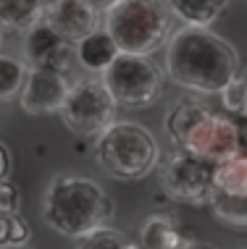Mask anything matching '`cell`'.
<instances>
[{
  "instance_id": "cell-9",
  "label": "cell",
  "mask_w": 247,
  "mask_h": 249,
  "mask_svg": "<svg viewBox=\"0 0 247 249\" xmlns=\"http://www.w3.org/2000/svg\"><path fill=\"white\" fill-rule=\"evenodd\" d=\"M69 79L56 69H32L26 71L21 87V107L32 116H50L58 113L69 95Z\"/></svg>"
},
{
  "instance_id": "cell-1",
  "label": "cell",
  "mask_w": 247,
  "mask_h": 249,
  "mask_svg": "<svg viewBox=\"0 0 247 249\" xmlns=\"http://www.w3.org/2000/svg\"><path fill=\"white\" fill-rule=\"evenodd\" d=\"M239 71L237 50L210 32V26H184L166 48V73L171 82L195 92H221Z\"/></svg>"
},
{
  "instance_id": "cell-12",
  "label": "cell",
  "mask_w": 247,
  "mask_h": 249,
  "mask_svg": "<svg viewBox=\"0 0 247 249\" xmlns=\"http://www.w3.org/2000/svg\"><path fill=\"white\" fill-rule=\"evenodd\" d=\"M76 45H79L76 55H79V60H82L84 69H90V71H105L113 63V58L121 53L105 26L103 29L97 26L95 32H90L87 37H82Z\"/></svg>"
},
{
  "instance_id": "cell-16",
  "label": "cell",
  "mask_w": 247,
  "mask_h": 249,
  "mask_svg": "<svg viewBox=\"0 0 247 249\" xmlns=\"http://www.w3.org/2000/svg\"><path fill=\"white\" fill-rule=\"evenodd\" d=\"M208 202L218 220L237 228H247V189L239 194H208Z\"/></svg>"
},
{
  "instance_id": "cell-17",
  "label": "cell",
  "mask_w": 247,
  "mask_h": 249,
  "mask_svg": "<svg viewBox=\"0 0 247 249\" xmlns=\"http://www.w3.org/2000/svg\"><path fill=\"white\" fill-rule=\"evenodd\" d=\"M24 79H26L24 63H19L16 58L0 55V100L19 95V89L24 87Z\"/></svg>"
},
{
  "instance_id": "cell-26",
  "label": "cell",
  "mask_w": 247,
  "mask_h": 249,
  "mask_svg": "<svg viewBox=\"0 0 247 249\" xmlns=\"http://www.w3.org/2000/svg\"><path fill=\"white\" fill-rule=\"evenodd\" d=\"M0 249H29L26 244H11V247H0Z\"/></svg>"
},
{
  "instance_id": "cell-20",
  "label": "cell",
  "mask_w": 247,
  "mask_h": 249,
  "mask_svg": "<svg viewBox=\"0 0 247 249\" xmlns=\"http://www.w3.org/2000/svg\"><path fill=\"white\" fill-rule=\"evenodd\" d=\"M221 100L224 107L234 116H247V79H231L229 84L221 89Z\"/></svg>"
},
{
  "instance_id": "cell-28",
  "label": "cell",
  "mask_w": 247,
  "mask_h": 249,
  "mask_svg": "<svg viewBox=\"0 0 247 249\" xmlns=\"http://www.w3.org/2000/svg\"><path fill=\"white\" fill-rule=\"evenodd\" d=\"M0 26H3V24H0ZM0 37H3V32H0Z\"/></svg>"
},
{
  "instance_id": "cell-18",
  "label": "cell",
  "mask_w": 247,
  "mask_h": 249,
  "mask_svg": "<svg viewBox=\"0 0 247 249\" xmlns=\"http://www.w3.org/2000/svg\"><path fill=\"white\" fill-rule=\"evenodd\" d=\"M76 249H129V241H126V236L118 233L116 228L97 226V228H92L90 233H84V236L79 239Z\"/></svg>"
},
{
  "instance_id": "cell-4",
  "label": "cell",
  "mask_w": 247,
  "mask_h": 249,
  "mask_svg": "<svg viewBox=\"0 0 247 249\" xmlns=\"http://www.w3.org/2000/svg\"><path fill=\"white\" fill-rule=\"evenodd\" d=\"M97 163L118 181H137L155 168L158 142L139 124H111L97 139Z\"/></svg>"
},
{
  "instance_id": "cell-7",
  "label": "cell",
  "mask_w": 247,
  "mask_h": 249,
  "mask_svg": "<svg viewBox=\"0 0 247 249\" xmlns=\"http://www.w3.org/2000/svg\"><path fill=\"white\" fill-rule=\"evenodd\" d=\"M61 116L74 134H84V137L103 134L113 124L116 100L103 82L90 79V82H82L69 89Z\"/></svg>"
},
{
  "instance_id": "cell-19",
  "label": "cell",
  "mask_w": 247,
  "mask_h": 249,
  "mask_svg": "<svg viewBox=\"0 0 247 249\" xmlns=\"http://www.w3.org/2000/svg\"><path fill=\"white\" fill-rule=\"evenodd\" d=\"M32 236L29 223L16 213H0V247H11V244H26Z\"/></svg>"
},
{
  "instance_id": "cell-11",
  "label": "cell",
  "mask_w": 247,
  "mask_h": 249,
  "mask_svg": "<svg viewBox=\"0 0 247 249\" xmlns=\"http://www.w3.org/2000/svg\"><path fill=\"white\" fill-rule=\"evenodd\" d=\"M45 21L66 39L79 42L100 26V11L92 8L87 0H50L45 8Z\"/></svg>"
},
{
  "instance_id": "cell-25",
  "label": "cell",
  "mask_w": 247,
  "mask_h": 249,
  "mask_svg": "<svg viewBox=\"0 0 247 249\" xmlns=\"http://www.w3.org/2000/svg\"><path fill=\"white\" fill-rule=\"evenodd\" d=\"M239 152L247 155V126H245V129H239Z\"/></svg>"
},
{
  "instance_id": "cell-2",
  "label": "cell",
  "mask_w": 247,
  "mask_h": 249,
  "mask_svg": "<svg viewBox=\"0 0 247 249\" xmlns=\"http://www.w3.org/2000/svg\"><path fill=\"white\" fill-rule=\"evenodd\" d=\"M111 215V197L90 178L58 176L45 192V220L63 236L82 239L92 228L105 226Z\"/></svg>"
},
{
  "instance_id": "cell-3",
  "label": "cell",
  "mask_w": 247,
  "mask_h": 249,
  "mask_svg": "<svg viewBox=\"0 0 247 249\" xmlns=\"http://www.w3.org/2000/svg\"><path fill=\"white\" fill-rule=\"evenodd\" d=\"M166 131L182 150L218 163L239 152V126L195 100H179L166 116Z\"/></svg>"
},
{
  "instance_id": "cell-6",
  "label": "cell",
  "mask_w": 247,
  "mask_h": 249,
  "mask_svg": "<svg viewBox=\"0 0 247 249\" xmlns=\"http://www.w3.org/2000/svg\"><path fill=\"white\" fill-rule=\"evenodd\" d=\"M103 84L116 100V105L124 107H145L152 105L161 95L163 76L155 63H150L148 55H132L118 53L113 63L103 71Z\"/></svg>"
},
{
  "instance_id": "cell-5",
  "label": "cell",
  "mask_w": 247,
  "mask_h": 249,
  "mask_svg": "<svg viewBox=\"0 0 247 249\" xmlns=\"http://www.w3.org/2000/svg\"><path fill=\"white\" fill-rule=\"evenodd\" d=\"M103 26L121 53L150 55L169 35V16L161 0H121L105 11Z\"/></svg>"
},
{
  "instance_id": "cell-10",
  "label": "cell",
  "mask_w": 247,
  "mask_h": 249,
  "mask_svg": "<svg viewBox=\"0 0 247 249\" xmlns=\"http://www.w3.org/2000/svg\"><path fill=\"white\" fill-rule=\"evenodd\" d=\"M24 55L32 69H56L66 71L71 60V39H66L61 32H56L48 21H39L32 29H26Z\"/></svg>"
},
{
  "instance_id": "cell-27",
  "label": "cell",
  "mask_w": 247,
  "mask_h": 249,
  "mask_svg": "<svg viewBox=\"0 0 247 249\" xmlns=\"http://www.w3.org/2000/svg\"><path fill=\"white\" fill-rule=\"evenodd\" d=\"M129 249H145L142 244H139V247H134V244H129Z\"/></svg>"
},
{
  "instance_id": "cell-14",
  "label": "cell",
  "mask_w": 247,
  "mask_h": 249,
  "mask_svg": "<svg viewBox=\"0 0 247 249\" xmlns=\"http://www.w3.org/2000/svg\"><path fill=\"white\" fill-rule=\"evenodd\" d=\"M42 18V0H0V24L8 29H32Z\"/></svg>"
},
{
  "instance_id": "cell-23",
  "label": "cell",
  "mask_w": 247,
  "mask_h": 249,
  "mask_svg": "<svg viewBox=\"0 0 247 249\" xmlns=\"http://www.w3.org/2000/svg\"><path fill=\"white\" fill-rule=\"evenodd\" d=\"M87 3H90L92 8H97V11H108V8H113L116 3H121V0H87Z\"/></svg>"
},
{
  "instance_id": "cell-8",
  "label": "cell",
  "mask_w": 247,
  "mask_h": 249,
  "mask_svg": "<svg viewBox=\"0 0 247 249\" xmlns=\"http://www.w3.org/2000/svg\"><path fill=\"white\" fill-rule=\"evenodd\" d=\"M210 160L200 158L195 152H176L169 158V163L161 168V186L171 199L176 202H203L210 194L213 178Z\"/></svg>"
},
{
  "instance_id": "cell-22",
  "label": "cell",
  "mask_w": 247,
  "mask_h": 249,
  "mask_svg": "<svg viewBox=\"0 0 247 249\" xmlns=\"http://www.w3.org/2000/svg\"><path fill=\"white\" fill-rule=\"evenodd\" d=\"M11 173V155H8V147L0 142V181H5Z\"/></svg>"
},
{
  "instance_id": "cell-13",
  "label": "cell",
  "mask_w": 247,
  "mask_h": 249,
  "mask_svg": "<svg viewBox=\"0 0 247 249\" xmlns=\"http://www.w3.org/2000/svg\"><path fill=\"white\" fill-rule=\"evenodd\" d=\"M229 0H169L171 13L187 26H210L221 18Z\"/></svg>"
},
{
  "instance_id": "cell-21",
  "label": "cell",
  "mask_w": 247,
  "mask_h": 249,
  "mask_svg": "<svg viewBox=\"0 0 247 249\" xmlns=\"http://www.w3.org/2000/svg\"><path fill=\"white\" fill-rule=\"evenodd\" d=\"M19 210V189L8 178L0 181V213H16Z\"/></svg>"
},
{
  "instance_id": "cell-29",
  "label": "cell",
  "mask_w": 247,
  "mask_h": 249,
  "mask_svg": "<svg viewBox=\"0 0 247 249\" xmlns=\"http://www.w3.org/2000/svg\"><path fill=\"white\" fill-rule=\"evenodd\" d=\"M245 3H247V0H245Z\"/></svg>"
},
{
  "instance_id": "cell-15",
  "label": "cell",
  "mask_w": 247,
  "mask_h": 249,
  "mask_svg": "<svg viewBox=\"0 0 247 249\" xmlns=\"http://www.w3.org/2000/svg\"><path fill=\"white\" fill-rule=\"evenodd\" d=\"M182 241L184 239L179 233V228L163 215H150L139 226V244L145 249H176Z\"/></svg>"
},
{
  "instance_id": "cell-24",
  "label": "cell",
  "mask_w": 247,
  "mask_h": 249,
  "mask_svg": "<svg viewBox=\"0 0 247 249\" xmlns=\"http://www.w3.org/2000/svg\"><path fill=\"white\" fill-rule=\"evenodd\" d=\"M176 249H213V247H208V244H200V241H182Z\"/></svg>"
}]
</instances>
